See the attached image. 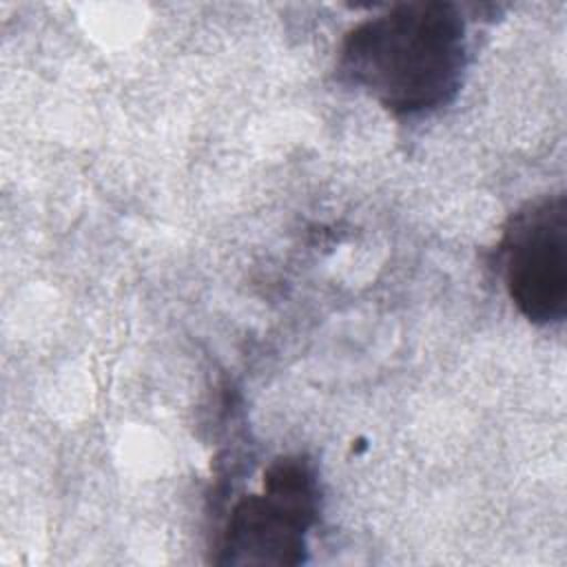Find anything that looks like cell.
I'll list each match as a JSON object with an SVG mask.
<instances>
[{
	"label": "cell",
	"instance_id": "3957f363",
	"mask_svg": "<svg viewBox=\"0 0 567 567\" xmlns=\"http://www.w3.org/2000/svg\"><path fill=\"white\" fill-rule=\"evenodd\" d=\"M501 257L518 312L538 326L560 323L567 315V197H543L514 213Z\"/></svg>",
	"mask_w": 567,
	"mask_h": 567
},
{
	"label": "cell",
	"instance_id": "7a4b0ae2",
	"mask_svg": "<svg viewBox=\"0 0 567 567\" xmlns=\"http://www.w3.org/2000/svg\"><path fill=\"white\" fill-rule=\"evenodd\" d=\"M317 516L319 483L312 463L301 454L279 456L266 470L261 492L244 496L233 507L219 545V563L301 565Z\"/></svg>",
	"mask_w": 567,
	"mask_h": 567
},
{
	"label": "cell",
	"instance_id": "6da1fadb",
	"mask_svg": "<svg viewBox=\"0 0 567 567\" xmlns=\"http://www.w3.org/2000/svg\"><path fill=\"white\" fill-rule=\"evenodd\" d=\"M467 62L465 20L454 2H399L354 24L339 73L394 115H421L454 100Z\"/></svg>",
	"mask_w": 567,
	"mask_h": 567
}]
</instances>
